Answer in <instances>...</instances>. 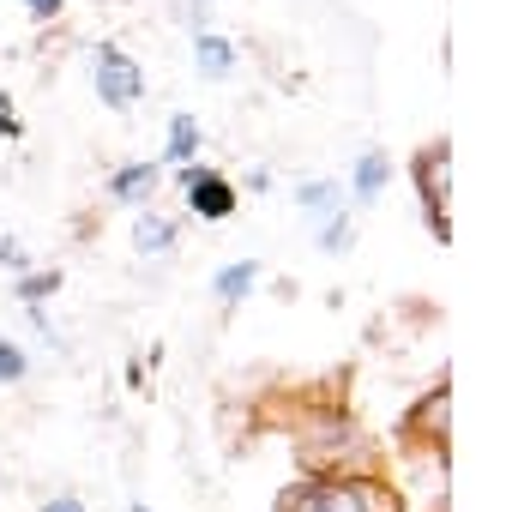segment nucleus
Segmentation results:
<instances>
[{"instance_id":"obj_1","label":"nucleus","mask_w":512,"mask_h":512,"mask_svg":"<svg viewBox=\"0 0 512 512\" xmlns=\"http://www.w3.org/2000/svg\"><path fill=\"white\" fill-rule=\"evenodd\" d=\"M272 512H404V494L380 470H338V476H296Z\"/></svg>"},{"instance_id":"obj_2","label":"nucleus","mask_w":512,"mask_h":512,"mask_svg":"<svg viewBox=\"0 0 512 512\" xmlns=\"http://www.w3.org/2000/svg\"><path fill=\"white\" fill-rule=\"evenodd\" d=\"M410 181H416V193H422L428 235L446 247V241H452V217H446V199H452V145H446V139H428V145L410 157Z\"/></svg>"},{"instance_id":"obj_3","label":"nucleus","mask_w":512,"mask_h":512,"mask_svg":"<svg viewBox=\"0 0 512 512\" xmlns=\"http://www.w3.org/2000/svg\"><path fill=\"white\" fill-rule=\"evenodd\" d=\"M398 440L404 452H428V458H446V440H452V380L440 374L398 422Z\"/></svg>"},{"instance_id":"obj_4","label":"nucleus","mask_w":512,"mask_h":512,"mask_svg":"<svg viewBox=\"0 0 512 512\" xmlns=\"http://www.w3.org/2000/svg\"><path fill=\"white\" fill-rule=\"evenodd\" d=\"M91 91H97L103 109L127 115V109L145 97V73H139V61H133L121 43H97V49H91Z\"/></svg>"},{"instance_id":"obj_5","label":"nucleus","mask_w":512,"mask_h":512,"mask_svg":"<svg viewBox=\"0 0 512 512\" xmlns=\"http://www.w3.org/2000/svg\"><path fill=\"white\" fill-rule=\"evenodd\" d=\"M175 193L187 199V211H193L199 223H229L235 205H241V187H235L229 175H217L211 163H187V169L175 175Z\"/></svg>"},{"instance_id":"obj_6","label":"nucleus","mask_w":512,"mask_h":512,"mask_svg":"<svg viewBox=\"0 0 512 512\" xmlns=\"http://www.w3.org/2000/svg\"><path fill=\"white\" fill-rule=\"evenodd\" d=\"M133 247H139V260H169L181 247V223L169 211H139L133 217Z\"/></svg>"},{"instance_id":"obj_7","label":"nucleus","mask_w":512,"mask_h":512,"mask_svg":"<svg viewBox=\"0 0 512 512\" xmlns=\"http://www.w3.org/2000/svg\"><path fill=\"white\" fill-rule=\"evenodd\" d=\"M199 151H205V127H199V115L175 109V115H169V133H163V163L187 169V163H199Z\"/></svg>"},{"instance_id":"obj_8","label":"nucleus","mask_w":512,"mask_h":512,"mask_svg":"<svg viewBox=\"0 0 512 512\" xmlns=\"http://www.w3.org/2000/svg\"><path fill=\"white\" fill-rule=\"evenodd\" d=\"M386 181H392V157H386L380 145H368V151L356 157V175H350V211H356V205H374V199L386 193Z\"/></svg>"},{"instance_id":"obj_9","label":"nucleus","mask_w":512,"mask_h":512,"mask_svg":"<svg viewBox=\"0 0 512 512\" xmlns=\"http://www.w3.org/2000/svg\"><path fill=\"white\" fill-rule=\"evenodd\" d=\"M157 175H163V163H121L109 175V199L115 205H145L157 193Z\"/></svg>"},{"instance_id":"obj_10","label":"nucleus","mask_w":512,"mask_h":512,"mask_svg":"<svg viewBox=\"0 0 512 512\" xmlns=\"http://www.w3.org/2000/svg\"><path fill=\"white\" fill-rule=\"evenodd\" d=\"M296 205H302V217H314V223H332V217L350 211V199H344L338 181H302V187H296Z\"/></svg>"},{"instance_id":"obj_11","label":"nucleus","mask_w":512,"mask_h":512,"mask_svg":"<svg viewBox=\"0 0 512 512\" xmlns=\"http://www.w3.org/2000/svg\"><path fill=\"white\" fill-rule=\"evenodd\" d=\"M193 67H199V79H229L235 73V43L217 37V31H199L193 37Z\"/></svg>"},{"instance_id":"obj_12","label":"nucleus","mask_w":512,"mask_h":512,"mask_svg":"<svg viewBox=\"0 0 512 512\" xmlns=\"http://www.w3.org/2000/svg\"><path fill=\"white\" fill-rule=\"evenodd\" d=\"M253 284H260V260H235V266H223V272L211 278V296H217L223 308H241V302L253 296Z\"/></svg>"},{"instance_id":"obj_13","label":"nucleus","mask_w":512,"mask_h":512,"mask_svg":"<svg viewBox=\"0 0 512 512\" xmlns=\"http://www.w3.org/2000/svg\"><path fill=\"white\" fill-rule=\"evenodd\" d=\"M61 266H31V272H19V302L25 308H43L49 296H61Z\"/></svg>"},{"instance_id":"obj_14","label":"nucleus","mask_w":512,"mask_h":512,"mask_svg":"<svg viewBox=\"0 0 512 512\" xmlns=\"http://www.w3.org/2000/svg\"><path fill=\"white\" fill-rule=\"evenodd\" d=\"M25 374H31V356H25V344L0 338V386H25Z\"/></svg>"},{"instance_id":"obj_15","label":"nucleus","mask_w":512,"mask_h":512,"mask_svg":"<svg viewBox=\"0 0 512 512\" xmlns=\"http://www.w3.org/2000/svg\"><path fill=\"white\" fill-rule=\"evenodd\" d=\"M350 217H356V211H344V217L320 223V247H326V253H344V247H350Z\"/></svg>"},{"instance_id":"obj_16","label":"nucleus","mask_w":512,"mask_h":512,"mask_svg":"<svg viewBox=\"0 0 512 512\" xmlns=\"http://www.w3.org/2000/svg\"><path fill=\"white\" fill-rule=\"evenodd\" d=\"M0 266H13V272H31V253H25V241H7V235H0Z\"/></svg>"},{"instance_id":"obj_17","label":"nucleus","mask_w":512,"mask_h":512,"mask_svg":"<svg viewBox=\"0 0 512 512\" xmlns=\"http://www.w3.org/2000/svg\"><path fill=\"white\" fill-rule=\"evenodd\" d=\"M25 13H31L37 25H55V19L67 13V0H25Z\"/></svg>"},{"instance_id":"obj_18","label":"nucleus","mask_w":512,"mask_h":512,"mask_svg":"<svg viewBox=\"0 0 512 512\" xmlns=\"http://www.w3.org/2000/svg\"><path fill=\"white\" fill-rule=\"evenodd\" d=\"M37 512H91V506H85L79 494H49V500H43Z\"/></svg>"},{"instance_id":"obj_19","label":"nucleus","mask_w":512,"mask_h":512,"mask_svg":"<svg viewBox=\"0 0 512 512\" xmlns=\"http://www.w3.org/2000/svg\"><path fill=\"white\" fill-rule=\"evenodd\" d=\"M428 512H446V500H434V506H428Z\"/></svg>"}]
</instances>
